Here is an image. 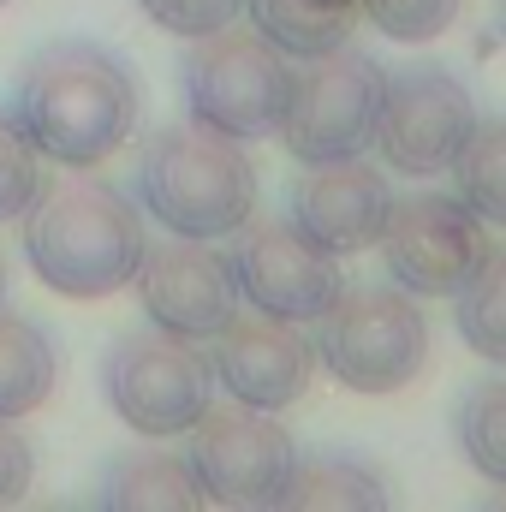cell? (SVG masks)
<instances>
[{
  "mask_svg": "<svg viewBox=\"0 0 506 512\" xmlns=\"http://www.w3.org/2000/svg\"><path fill=\"white\" fill-rule=\"evenodd\" d=\"M137 78L102 42H48L12 84V120L54 167H102L137 131Z\"/></svg>",
  "mask_w": 506,
  "mask_h": 512,
  "instance_id": "1",
  "label": "cell"
},
{
  "mask_svg": "<svg viewBox=\"0 0 506 512\" xmlns=\"http://www.w3.org/2000/svg\"><path fill=\"white\" fill-rule=\"evenodd\" d=\"M18 233H24V262L36 268V280L78 304L114 298L120 286H131L149 245L137 203L90 167H66L42 179V191L18 215Z\"/></svg>",
  "mask_w": 506,
  "mask_h": 512,
  "instance_id": "2",
  "label": "cell"
},
{
  "mask_svg": "<svg viewBox=\"0 0 506 512\" xmlns=\"http://www.w3.org/2000/svg\"><path fill=\"white\" fill-rule=\"evenodd\" d=\"M137 203L173 239H233L256 215V161L239 137L197 126H161L137 161Z\"/></svg>",
  "mask_w": 506,
  "mask_h": 512,
  "instance_id": "3",
  "label": "cell"
},
{
  "mask_svg": "<svg viewBox=\"0 0 506 512\" xmlns=\"http://www.w3.org/2000/svg\"><path fill=\"white\" fill-rule=\"evenodd\" d=\"M435 352L423 298H411L393 280L340 286V298L316 316V364L352 393H399L423 376Z\"/></svg>",
  "mask_w": 506,
  "mask_h": 512,
  "instance_id": "4",
  "label": "cell"
},
{
  "mask_svg": "<svg viewBox=\"0 0 506 512\" xmlns=\"http://www.w3.org/2000/svg\"><path fill=\"white\" fill-rule=\"evenodd\" d=\"M292 78H298V66L262 30H239V24L191 36V54L179 66L185 114L221 137H239V143L280 131L286 102H292Z\"/></svg>",
  "mask_w": 506,
  "mask_h": 512,
  "instance_id": "5",
  "label": "cell"
},
{
  "mask_svg": "<svg viewBox=\"0 0 506 512\" xmlns=\"http://www.w3.org/2000/svg\"><path fill=\"white\" fill-rule=\"evenodd\" d=\"M102 387H108L114 417L137 429L143 441H173L215 405L209 352H197V340H179L155 322L108 346Z\"/></svg>",
  "mask_w": 506,
  "mask_h": 512,
  "instance_id": "6",
  "label": "cell"
},
{
  "mask_svg": "<svg viewBox=\"0 0 506 512\" xmlns=\"http://www.w3.org/2000/svg\"><path fill=\"white\" fill-rule=\"evenodd\" d=\"M381 90H387V72H381L364 48L346 42L334 54H316L292 78V102H286V120H280L274 137L286 143V155L298 167L304 161H352V155H370Z\"/></svg>",
  "mask_w": 506,
  "mask_h": 512,
  "instance_id": "7",
  "label": "cell"
},
{
  "mask_svg": "<svg viewBox=\"0 0 506 512\" xmlns=\"http://www.w3.org/2000/svg\"><path fill=\"white\" fill-rule=\"evenodd\" d=\"M185 465L203 489V501L215 507H280L286 477L298 465V441L286 435V423L274 411L256 405H227V411H203L191 429Z\"/></svg>",
  "mask_w": 506,
  "mask_h": 512,
  "instance_id": "8",
  "label": "cell"
},
{
  "mask_svg": "<svg viewBox=\"0 0 506 512\" xmlns=\"http://www.w3.org/2000/svg\"><path fill=\"white\" fill-rule=\"evenodd\" d=\"M471 120H477V102H471L465 78H453L447 66H399V72H387L370 149L387 173L423 185L453 167Z\"/></svg>",
  "mask_w": 506,
  "mask_h": 512,
  "instance_id": "9",
  "label": "cell"
},
{
  "mask_svg": "<svg viewBox=\"0 0 506 512\" xmlns=\"http://www.w3.org/2000/svg\"><path fill=\"white\" fill-rule=\"evenodd\" d=\"M376 245L393 286H405L411 298H453L483 262L489 233L453 191H411L393 197Z\"/></svg>",
  "mask_w": 506,
  "mask_h": 512,
  "instance_id": "10",
  "label": "cell"
},
{
  "mask_svg": "<svg viewBox=\"0 0 506 512\" xmlns=\"http://www.w3.org/2000/svg\"><path fill=\"white\" fill-rule=\"evenodd\" d=\"M227 268H233V286L239 298L262 310V316H280V322H298L310 328L334 298H340V256H328L322 245H310L286 215L280 221H245L233 233V251H227Z\"/></svg>",
  "mask_w": 506,
  "mask_h": 512,
  "instance_id": "11",
  "label": "cell"
},
{
  "mask_svg": "<svg viewBox=\"0 0 506 512\" xmlns=\"http://www.w3.org/2000/svg\"><path fill=\"white\" fill-rule=\"evenodd\" d=\"M137 298H143V316L179 340H215L233 316H239V286H233V268L227 256L215 251L209 239H161V245H143V262L131 274Z\"/></svg>",
  "mask_w": 506,
  "mask_h": 512,
  "instance_id": "12",
  "label": "cell"
},
{
  "mask_svg": "<svg viewBox=\"0 0 506 512\" xmlns=\"http://www.w3.org/2000/svg\"><path fill=\"white\" fill-rule=\"evenodd\" d=\"M209 376L227 399L256 405V411H286L316 382V340L298 322L280 316H233L209 340Z\"/></svg>",
  "mask_w": 506,
  "mask_h": 512,
  "instance_id": "13",
  "label": "cell"
},
{
  "mask_svg": "<svg viewBox=\"0 0 506 512\" xmlns=\"http://www.w3.org/2000/svg\"><path fill=\"white\" fill-rule=\"evenodd\" d=\"M393 209V185L381 173V161H304V173L286 191V221L322 245L328 256H358L370 251L387 227Z\"/></svg>",
  "mask_w": 506,
  "mask_h": 512,
  "instance_id": "14",
  "label": "cell"
},
{
  "mask_svg": "<svg viewBox=\"0 0 506 512\" xmlns=\"http://www.w3.org/2000/svg\"><path fill=\"white\" fill-rule=\"evenodd\" d=\"M251 30H262L286 60H316L352 42L358 6L346 0H245Z\"/></svg>",
  "mask_w": 506,
  "mask_h": 512,
  "instance_id": "15",
  "label": "cell"
},
{
  "mask_svg": "<svg viewBox=\"0 0 506 512\" xmlns=\"http://www.w3.org/2000/svg\"><path fill=\"white\" fill-rule=\"evenodd\" d=\"M102 507H203V489H197L185 453L137 447V453H120L108 465Z\"/></svg>",
  "mask_w": 506,
  "mask_h": 512,
  "instance_id": "16",
  "label": "cell"
},
{
  "mask_svg": "<svg viewBox=\"0 0 506 512\" xmlns=\"http://www.w3.org/2000/svg\"><path fill=\"white\" fill-rule=\"evenodd\" d=\"M453 197L483 221L506 233V114L495 120H471L459 155H453Z\"/></svg>",
  "mask_w": 506,
  "mask_h": 512,
  "instance_id": "17",
  "label": "cell"
},
{
  "mask_svg": "<svg viewBox=\"0 0 506 512\" xmlns=\"http://www.w3.org/2000/svg\"><path fill=\"white\" fill-rule=\"evenodd\" d=\"M54 393V340L0 304V417H30Z\"/></svg>",
  "mask_w": 506,
  "mask_h": 512,
  "instance_id": "18",
  "label": "cell"
},
{
  "mask_svg": "<svg viewBox=\"0 0 506 512\" xmlns=\"http://www.w3.org/2000/svg\"><path fill=\"white\" fill-rule=\"evenodd\" d=\"M453 328L483 364H506V245H489L453 292Z\"/></svg>",
  "mask_w": 506,
  "mask_h": 512,
  "instance_id": "19",
  "label": "cell"
},
{
  "mask_svg": "<svg viewBox=\"0 0 506 512\" xmlns=\"http://www.w3.org/2000/svg\"><path fill=\"white\" fill-rule=\"evenodd\" d=\"M280 507H387V483L358 459L316 453V459L292 465Z\"/></svg>",
  "mask_w": 506,
  "mask_h": 512,
  "instance_id": "20",
  "label": "cell"
},
{
  "mask_svg": "<svg viewBox=\"0 0 506 512\" xmlns=\"http://www.w3.org/2000/svg\"><path fill=\"white\" fill-rule=\"evenodd\" d=\"M453 429H459L465 465L477 477H489L495 489H506V376L471 387L465 405H459V417H453Z\"/></svg>",
  "mask_w": 506,
  "mask_h": 512,
  "instance_id": "21",
  "label": "cell"
},
{
  "mask_svg": "<svg viewBox=\"0 0 506 512\" xmlns=\"http://www.w3.org/2000/svg\"><path fill=\"white\" fill-rule=\"evenodd\" d=\"M42 179H48L42 173V155L30 149V137L18 131V120L0 108V227L30 209V197L42 191Z\"/></svg>",
  "mask_w": 506,
  "mask_h": 512,
  "instance_id": "22",
  "label": "cell"
},
{
  "mask_svg": "<svg viewBox=\"0 0 506 512\" xmlns=\"http://www.w3.org/2000/svg\"><path fill=\"white\" fill-rule=\"evenodd\" d=\"M358 18L387 42H435L459 18V0H358Z\"/></svg>",
  "mask_w": 506,
  "mask_h": 512,
  "instance_id": "23",
  "label": "cell"
},
{
  "mask_svg": "<svg viewBox=\"0 0 506 512\" xmlns=\"http://www.w3.org/2000/svg\"><path fill=\"white\" fill-rule=\"evenodd\" d=\"M167 36H209V30H221V24H239V12H245V0H137Z\"/></svg>",
  "mask_w": 506,
  "mask_h": 512,
  "instance_id": "24",
  "label": "cell"
},
{
  "mask_svg": "<svg viewBox=\"0 0 506 512\" xmlns=\"http://www.w3.org/2000/svg\"><path fill=\"white\" fill-rule=\"evenodd\" d=\"M30 477H36V453L24 441V429H18V417H0V507L24 501Z\"/></svg>",
  "mask_w": 506,
  "mask_h": 512,
  "instance_id": "25",
  "label": "cell"
},
{
  "mask_svg": "<svg viewBox=\"0 0 506 512\" xmlns=\"http://www.w3.org/2000/svg\"><path fill=\"white\" fill-rule=\"evenodd\" d=\"M0 304H6V268H0Z\"/></svg>",
  "mask_w": 506,
  "mask_h": 512,
  "instance_id": "26",
  "label": "cell"
},
{
  "mask_svg": "<svg viewBox=\"0 0 506 512\" xmlns=\"http://www.w3.org/2000/svg\"><path fill=\"white\" fill-rule=\"evenodd\" d=\"M0 6H6V0H0Z\"/></svg>",
  "mask_w": 506,
  "mask_h": 512,
  "instance_id": "27",
  "label": "cell"
}]
</instances>
